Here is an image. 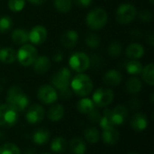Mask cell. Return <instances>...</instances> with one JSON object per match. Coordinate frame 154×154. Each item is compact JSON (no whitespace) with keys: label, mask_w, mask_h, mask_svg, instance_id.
I'll return each mask as SVG.
<instances>
[{"label":"cell","mask_w":154,"mask_h":154,"mask_svg":"<svg viewBox=\"0 0 154 154\" xmlns=\"http://www.w3.org/2000/svg\"><path fill=\"white\" fill-rule=\"evenodd\" d=\"M70 80H71V72L70 70L63 67L60 69L57 72L53 74L51 79L52 87L57 90L58 95L63 99L70 98L72 96V90L70 88Z\"/></svg>","instance_id":"obj_1"},{"label":"cell","mask_w":154,"mask_h":154,"mask_svg":"<svg viewBox=\"0 0 154 154\" xmlns=\"http://www.w3.org/2000/svg\"><path fill=\"white\" fill-rule=\"evenodd\" d=\"M6 104L13 107L17 113H21L27 108L29 98L20 87L13 86L7 91Z\"/></svg>","instance_id":"obj_2"},{"label":"cell","mask_w":154,"mask_h":154,"mask_svg":"<svg viewBox=\"0 0 154 154\" xmlns=\"http://www.w3.org/2000/svg\"><path fill=\"white\" fill-rule=\"evenodd\" d=\"M70 88L77 96L85 97L88 96L93 89V82L90 77L85 73H78L71 78Z\"/></svg>","instance_id":"obj_3"},{"label":"cell","mask_w":154,"mask_h":154,"mask_svg":"<svg viewBox=\"0 0 154 154\" xmlns=\"http://www.w3.org/2000/svg\"><path fill=\"white\" fill-rule=\"evenodd\" d=\"M108 15L105 9L101 7H97L89 11L86 16V23L87 26L93 30L98 31L104 28L107 23Z\"/></svg>","instance_id":"obj_4"},{"label":"cell","mask_w":154,"mask_h":154,"mask_svg":"<svg viewBox=\"0 0 154 154\" xmlns=\"http://www.w3.org/2000/svg\"><path fill=\"white\" fill-rule=\"evenodd\" d=\"M37 57V49L31 43H25L22 45L16 51V60H18L19 64L23 67H29L32 65Z\"/></svg>","instance_id":"obj_5"},{"label":"cell","mask_w":154,"mask_h":154,"mask_svg":"<svg viewBox=\"0 0 154 154\" xmlns=\"http://www.w3.org/2000/svg\"><path fill=\"white\" fill-rule=\"evenodd\" d=\"M69 65L72 70L78 73H84L91 65L90 58L85 52H75L69 60Z\"/></svg>","instance_id":"obj_6"},{"label":"cell","mask_w":154,"mask_h":154,"mask_svg":"<svg viewBox=\"0 0 154 154\" xmlns=\"http://www.w3.org/2000/svg\"><path fill=\"white\" fill-rule=\"evenodd\" d=\"M137 14L136 8L134 5L130 3L121 4L116 12V21L120 24H128L133 22Z\"/></svg>","instance_id":"obj_7"},{"label":"cell","mask_w":154,"mask_h":154,"mask_svg":"<svg viewBox=\"0 0 154 154\" xmlns=\"http://www.w3.org/2000/svg\"><path fill=\"white\" fill-rule=\"evenodd\" d=\"M18 121V113L7 104L0 105V126L8 128Z\"/></svg>","instance_id":"obj_8"},{"label":"cell","mask_w":154,"mask_h":154,"mask_svg":"<svg viewBox=\"0 0 154 154\" xmlns=\"http://www.w3.org/2000/svg\"><path fill=\"white\" fill-rule=\"evenodd\" d=\"M114 100V92L111 88H98L97 89L95 90L93 97H92V101L94 102L95 106L98 107H106Z\"/></svg>","instance_id":"obj_9"},{"label":"cell","mask_w":154,"mask_h":154,"mask_svg":"<svg viewBox=\"0 0 154 154\" xmlns=\"http://www.w3.org/2000/svg\"><path fill=\"white\" fill-rule=\"evenodd\" d=\"M37 97L42 103L51 105L57 101L59 95L57 90L51 85H42L37 91Z\"/></svg>","instance_id":"obj_10"},{"label":"cell","mask_w":154,"mask_h":154,"mask_svg":"<svg viewBox=\"0 0 154 154\" xmlns=\"http://www.w3.org/2000/svg\"><path fill=\"white\" fill-rule=\"evenodd\" d=\"M48 36V31L43 25H35L28 32V40L31 44L37 46L42 45Z\"/></svg>","instance_id":"obj_11"},{"label":"cell","mask_w":154,"mask_h":154,"mask_svg":"<svg viewBox=\"0 0 154 154\" xmlns=\"http://www.w3.org/2000/svg\"><path fill=\"white\" fill-rule=\"evenodd\" d=\"M45 116V111L41 105L34 104L29 107L26 112V121L31 125L40 124Z\"/></svg>","instance_id":"obj_12"},{"label":"cell","mask_w":154,"mask_h":154,"mask_svg":"<svg viewBox=\"0 0 154 154\" xmlns=\"http://www.w3.org/2000/svg\"><path fill=\"white\" fill-rule=\"evenodd\" d=\"M129 110L125 106L119 105L116 106L114 109H111V118L114 125H123L126 119L128 118Z\"/></svg>","instance_id":"obj_13"},{"label":"cell","mask_w":154,"mask_h":154,"mask_svg":"<svg viewBox=\"0 0 154 154\" xmlns=\"http://www.w3.org/2000/svg\"><path fill=\"white\" fill-rule=\"evenodd\" d=\"M33 70L35 73L42 75L46 73L51 68V60L46 55H40L36 58L34 62L32 63Z\"/></svg>","instance_id":"obj_14"},{"label":"cell","mask_w":154,"mask_h":154,"mask_svg":"<svg viewBox=\"0 0 154 154\" xmlns=\"http://www.w3.org/2000/svg\"><path fill=\"white\" fill-rule=\"evenodd\" d=\"M123 76L116 69H109L103 77L104 83L108 87H116L121 84Z\"/></svg>","instance_id":"obj_15"},{"label":"cell","mask_w":154,"mask_h":154,"mask_svg":"<svg viewBox=\"0 0 154 154\" xmlns=\"http://www.w3.org/2000/svg\"><path fill=\"white\" fill-rule=\"evenodd\" d=\"M79 41V33L75 30L66 31L60 37V43L63 47L70 49L73 48Z\"/></svg>","instance_id":"obj_16"},{"label":"cell","mask_w":154,"mask_h":154,"mask_svg":"<svg viewBox=\"0 0 154 154\" xmlns=\"http://www.w3.org/2000/svg\"><path fill=\"white\" fill-rule=\"evenodd\" d=\"M125 54L130 60H139L144 55V48L138 42H132L126 47Z\"/></svg>","instance_id":"obj_17"},{"label":"cell","mask_w":154,"mask_h":154,"mask_svg":"<svg viewBox=\"0 0 154 154\" xmlns=\"http://www.w3.org/2000/svg\"><path fill=\"white\" fill-rule=\"evenodd\" d=\"M130 125H131V127L134 131L142 132V131H144L147 128V126H148V119L143 114L137 113L131 118Z\"/></svg>","instance_id":"obj_18"},{"label":"cell","mask_w":154,"mask_h":154,"mask_svg":"<svg viewBox=\"0 0 154 154\" xmlns=\"http://www.w3.org/2000/svg\"><path fill=\"white\" fill-rule=\"evenodd\" d=\"M102 140L104 143L109 145H115L118 143L120 134L119 132L116 129V127H110L103 130V133L101 134Z\"/></svg>","instance_id":"obj_19"},{"label":"cell","mask_w":154,"mask_h":154,"mask_svg":"<svg viewBox=\"0 0 154 154\" xmlns=\"http://www.w3.org/2000/svg\"><path fill=\"white\" fill-rule=\"evenodd\" d=\"M11 39H12V42L14 44L22 46V45H23V44H25V43H27L29 42V40H28V32L25 30L22 29V28L14 29L12 32Z\"/></svg>","instance_id":"obj_20"},{"label":"cell","mask_w":154,"mask_h":154,"mask_svg":"<svg viewBox=\"0 0 154 154\" xmlns=\"http://www.w3.org/2000/svg\"><path fill=\"white\" fill-rule=\"evenodd\" d=\"M16 60V51L10 47L0 50V61L5 64H12Z\"/></svg>","instance_id":"obj_21"},{"label":"cell","mask_w":154,"mask_h":154,"mask_svg":"<svg viewBox=\"0 0 154 154\" xmlns=\"http://www.w3.org/2000/svg\"><path fill=\"white\" fill-rule=\"evenodd\" d=\"M51 137V134L49 132V130L45 129V128H40L37 129L33 134H32V141L35 144L38 145H42L48 143V141L50 140Z\"/></svg>","instance_id":"obj_22"},{"label":"cell","mask_w":154,"mask_h":154,"mask_svg":"<svg viewBox=\"0 0 154 154\" xmlns=\"http://www.w3.org/2000/svg\"><path fill=\"white\" fill-rule=\"evenodd\" d=\"M125 88H126V90H127V92L129 94L136 95V94H138L142 90V88H143V83L140 80V79H138L135 76H133V77H131L127 80Z\"/></svg>","instance_id":"obj_23"},{"label":"cell","mask_w":154,"mask_h":154,"mask_svg":"<svg viewBox=\"0 0 154 154\" xmlns=\"http://www.w3.org/2000/svg\"><path fill=\"white\" fill-rule=\"evenodd\" d=\"M64 107L60 105V104H56L53 105L48 111V118L50 121L51 122H58L60 120L62 119V117L64 116Z\"/></svg>","instance_id":"obj_24"},{"label":"cell","mask_w":154,"mask_h":154,"mask_svg":"<svg viewBox=\"0 0 154 154\" xmlns=\"http://www.w3.org/2000/svg\"><path fill=\"white\" fill-rule=\"evenodd\" d=\"M69 150L72 154H85L87 146L85 142L81 138H73L69 143Z\"/></svg>","instance_id":"obj_25"},{"label":"cell","mask_w":154,"mask_h":154,"mask_svg":"<svg viewBox=\"0 0 154 154\" xmlns=\"http://www.w3.org/2000/svg\"><path fill=\"white\" fill-rule=\"evenodd\" d=\"M95 104L92 101V99H89L88 97L81 98L78 104H77V109L79 113L84 115H88L92 110L95 109Z\"/></svg>","instance_id":"obj_26"},{"label":"cell","mask_w":154,"mask_h":154,"mask_svg":"<svg viewBox=\"0 0 154 154\" xmlns=\"http://www.w3.org/2000/svg\"><path fill=\"white\" fill-rule=\"evenodd\" d=\"M68 148V143L63 137H56L51 143V150L55 153H63Z\"/></svg>","instance_id":"obj_27"},{"label":"cell","mask_w":154,"mask_h":154,"mask_svg":"<svg viewBox=\"0 0 154 154\" xmlns=\"http://www.w3.org/2000/svg\"><path fill=\"white\" fill-rule=\"evenodd\" d=\"M142 78L143 81L148 84L149 86H153L154 85V64L153 63H149L145 67L143 68V70L141 72Z\"/></svg>","instance_id":"obj_28"},{"label":"cell","mask_w":154,"mask_h":154,"mask_svg":"<svg viewBox=\"0 0 154 154\" xmlns=\"http://www.w3.org/2000/svg\"><path fill=\"white\" fill-rule=\"evenodd\" d=\"M143 64L138 60H130L125 65V69L127 73L132 76L140 75L143 70Z\"/></svg>","instance_id":"obj_29"},{"label":"cell","mask_w":154,"mask_h":154,"mask_svg":"<svg viewBox=\"0 0 154 154\" xmlns=\"http://www.w3.org/2000/svg\"><path fill=\"white\" fill-rule=\"evenodd\" d=\"M123 51V46L120 42L118 41H113L109 43L107 48L108 55L112 58H117L121 55Z\"/></svg>","instance_id":"obj_30"},{"label":"cell","mask_w":154,"mask_h":154,"mask_svg":"<svg viewBox=\"0 0 154 154\" xmlns=\"http://www.w3.org/2000/svg\"><path fill=\"white\" fill-rule=\"evenodd\" d=\"M54 6L58 12L66 14L72 8V0H54Z\"/></svg>","instance_id":"obj_31"},{"label":"cell","mask_w":154,"mask_h":154,"mask_svg":"<svg viewBox=\"0 0 154 154\" xmlns=\"http://www.w3.org/2000/svg\"><path fill=\"white\" fill-rule=\"evenodd\" d=\"M98 124L103 130L106 128H110V127H115L112 122V118H111V109H106L104 111L103 116H101V118Z\"/></svg>","instance_id":"obj_32"},{"label":"cell","mask_w":154,"mask_h":154,"mask_svg":"<svg viewBox=\"0 0 154 154\" xmlns=\"http://www.w3.org/2000/svg\"><path fill=\"white\" fill-rule=\"evenodd\" d=\"M85 138L89 143H97L99 141L100 134L96 127H89L85 131Z\"/></svg>","instance_id":"obj_33"},{"label":"cell","mask_w":154,"mask_h":154,"mask_svg":"<svg viewBox=\"0 0 154 154\" xmlns=\"http://www.w3.org/2000/svg\"><path fill=\"white\" fill-rule=\"evenodd\" d=\"M85 42H86L87 46L91 48V49L98 48L100 46V43H101L99 36L97 34H96V33H88L86 36Z\"/></svg>","instance_id":"obj_34"},{"label":"cell","mask_w":154,"mask_h":154,"mask_svg":"<svg viewBox=\"0 0 154 154\" xmlns=\"http://www.w3.org/2000/svg\"><path fill=\"white\" fill-rule=\"evenodd\" d=\"M0 154H21V151L17 145L6 143L0 146Z\"/></svg>","instance_id":"obj_35"},{"label":"cell","mask_w":154,"mask_h":154,"mask_svg":"<svg viewBox=\"0 0 154 154\" xmlns=\"http://www.w3.org/2000/svg\"><path fill=\"white\" fill-rule=\"evenodd\" d=\"M13 26V20L8 15H3L0 17V32H7Z\"/></svg>","instance_id":"obj_36"},{"label":"cell","mask_w":154,"mask_h":154,"mask_svg":"<svg viewBox=\"0 0 154 154\" xmlns=\"http://www.w3.org/2000/svg\"><path fill=\"white\" fill-rule=\"evenodd\" d=\"M8 8L14 13L21 12L25 5V0H8Z\"/></svg>","instance_id":"obj_37"},{"label":"cell","mask_w":154,"mask_h":154,"mask_svg":"<svg viewBox=\"0 0 154 154\" xmlns=\"http://www.w3.org/2000/svg\"><path fill=\"white\" fill-rule=\"evenodd\" d=\"M152 12L149 9H142L139 13V18L143 23H150L152 20Z\"/></svg>","instance_id":"obj_38"},{"label":"cell","mask_w":154,"mask_h":154,"mask_svg":"<svg viewBox=\"0 0 154 154\" xmlns=\"http://www.w3.org/2000/svg\"><path fill=\"white\" fill-rule=\"evenodd\" d=\"M88 120L92 123H99L100 118H101V114L98 110H97L96 108L94 110H92L88 115Z\"/></svg>","instance_id":"obj_39"},{"label":"cell","mask_w":154,"mask_h":154,"mask_svg":"<svg viewBox=\"0 0 154 154\" xmlns=\"http://www.w3.org/2000/svg\"><path fill=\"white\" fill-rule=\"evenodd\" d=\"M92 1L93 0H75V3L79 7L87 8L92 4Z\"/></svg>","instance_id":"obj_40"},{"label":"cell","mask_w":154,"mask_h":154,"mask_svg":"<svg viewBox=\"0 0 154 154\" xmlns=\"http://www.w3.org/2000/svg\"><path fill=\"white\" fill-rule=\"evenodd\" d=\"M130 106L134 109H137L141 106V102L137 98H134L130 101Z\"/></svg>","instance_id":"obj_41"},{"label":"cell","mask_w":154,"mask_h":154,"mask_svg":"<svg viewBox=\"0 0 154 154\" xmlns=\"http://www.w3.org/2000/svg\"><path fill=\"white\" fill-rule=\"evenodd\" d=\"M62 59H63V54H62L60 51H58V52L54 53V55H53V60H54L56 62H60V61H61V60H62Z\"/></svg>","instance_id":"obj_42"},{"label":"cell","mask_w":154,"mask_h":154,"mask_svg":"<svg viewBox=\"0 0 154 154\" xmlns=\"http://www.w3.org/2000/svg\"><path fill=\"white\" fill-rule=\"evenodd\" d=\"M147 42L151 45L154 46V34L153 32H150L147 36Z\"/></svg>","instance_id":"obj_43"},{"label":"cell","mask_w":154,"mask_h":154,"mask_svg":"<svg viewBox=\"0 0 154 154\" xmlns=\"http://www.w3.org/2000/svg\"><path fill=\"white\" fill-rule=\"evenodd\" d=\"M47 0H28L29 3L34 5H43Z\"/></svg>","instance_id":"obj_44"},{"label":"cell","mask_w":154,"mask_h":154,"mask_svg":"<svg viewBox=\"0 0 154 154\" xmlns=\"http://www.w3.org/2000/svg\"><path fill=\"white\" fill-rule=\"evenodd\" d=\"M23 154H36V151L32 148H28V149L23 151Z\"/></svg>","instance_id":"obj_45"},{"label":"cell","mask_w":154,"mask_h":154,"mask_svg":"<svg viewBox=\"0 0 154 154\" xmlns=\"http://www.w3.org/2000/svg\"><path fill=\"white\" fill-rule=\"evenodd\" d=\"M2 138H4V133L0 131V140H1Z\"/></svg>","instance_id":"obj_46"},{"label":"cell","mask_w":154,"mask_h":154,"mask_svg":"<svg viewBox=\"0 0 154 154\" xmlns=\"http://www.w3.org/2000/svg\"><path fill=\"white\" fill-rule=\"evenodd\" d=\"M149 2H150V3H151L152 5H153V4H154V0H149Z\"/></svg>","instance_id":"obj_47"},{"label":"cell","mask_w":154,"mask_h":154,"mask_svg":"<svg viewBox=\"0 0 154 154\" xmlns=\"http://www.w3.org/2000/svg\"><path fill=\"white\" fill-rule=\"evenodd\" d=\"M128 154H138V153H136V152H130V153H128Z\"/></svg>","instance_id":"obj_48"},{"label":"cell","mask_w":154,"mask_h":154,"mask_svg":"<svg viewBox=\"0 0 154 154\" xmlns=\"http://www.w3.org/2000/svg\"><path fill=\"white\" fill-rule=\"evenodd\" d=\"M42 154H51V153H47V152H45V153H42Z\"/></svg>","instance_id":"obj_49"}]
</instances>
